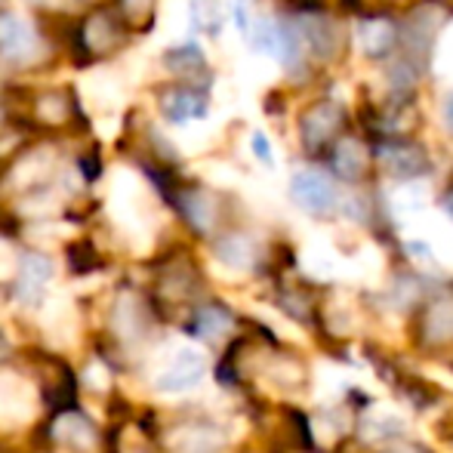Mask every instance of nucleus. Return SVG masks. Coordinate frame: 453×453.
I'll list each match as a JSON object with an SVG mask.
<instances>
[{"mask_svg":"<svg viewBox=\"0 0 453 453\" xmlns=\"http://www.w3.org/2000/svg\"><path fill=\"white\" fill-rule=\"evenodd\" d=\"M207 355L197 349L195 342H180L167 352L161 367L155 370V392L176 398V395H188L207 380Z\"/></svg>","mask_w":453,"mask_h":453,"instance_id":"obj_1","label":"nucleus"},{"mask_svg":"<svg viewBox=\"0 0 453 453\" xmlns=\"http://www.w3.org/2000/svg\"><path fill=\"white\" fill-rule=\"evenodd\" d=\"M290 197L305 213H330L340 203L336 185L318 170H296L290 180Z\"/></svg>","mask_w":453,"mask_h":453,"instance_id":"obj_2","label":"nucleus"},{"mask_svg":"<svg viewBox=\"0 0 453 453\" xmlns=\"http://www.w3.org/2000/svg\"><path fill=\"white\" fill-rule=\"evenodd\" d=\"M35 413V392L25 380L4 373L0 376V429L22 426Z\"/></svg>","mask_w":453,"mask_h":453,"instance_id":"obj_3","label":"nucleus"},{"mask_svg":"<svg viewBox=\"0 0 453 453\" xmlns=\"http://www.w3.org/2000/svg\"><path fill=\"white\" fill-rule=\"evenodd\" d=\"M56 278L53 259L41 257V253H28L19 265V284H16V299L22 305H41L43 293H47L50 280Z\"/></svg>","mask_w":453,"mask_h":453,"instance_id":"obj_4","label":"nucleus"},{"mask_svg":"<svg viewBox=\"0 0 453 453\" xmlns=\"http://www.w3.org/2000/svg\"><path fill=\"white\" fill-rule=\"evenodd\" d=\"M37 50V37L31 31V25L25 19L4 12L0 16V53L10 56V59H28Z\"/></svg>","mask_w":453,"mask_h":453,"instance_id":"obj_5","label":"nucleus"},{"mask_svg":"<svg viewBox=\"0 0 453 453\" xmlns=\"http://www.w3.org/2000/svg\"><path fill=\"white\" fill-rule=\"evenodd\" d=\"M299 265H303V272L311 274V278L327 280V278H336L346 263H342L340 253H336L327 241L311 238L309 244L303 247V253H299Z\"/></svg>","mask_w":453,"mask_h":453,"instance_id":"obj_6","label":"nucleus"},{"mask_svg":"<svg viewBox=\"0 0 453 453\" xmlns=\"http://www.w3.org/2000/svg\"><path fill=\"white\" fill-rule=\"evenodd\" d=\"M336 127H340V108L334 102H321L303 118V142L309 149H318L334 136Z\"/></svg>","mask_w":453,"mask_h":453,"instance_id":"obj_7","label":"nucleus"},{"mask_svg":"<svg viewBox=\"0 0 453 453\" xmlns=\"http://www.w3.org/2000/svg\"><path fill=\"white\" fill-rule=\"evenodd\" d=\"M429 197H432V188L429 182L423 180H407L404 185H398V188L392 191V210L398 216H419L426 213V207H429Z\"/></svg>","mask_w":453,"mask_h":453,"instance_id":"obj_8","label":"nucleus"},{"mask_svg":"<svg viewBox=\"0 0 453 453\" xmlns=\"http://www.w3.org/2000/svg\"><path fill=\"white\" fill-rule=\"evenodd\" d=\"M299 28H303L305 47L318 56V59H330L336 50V31L330 28V22L324 16H303L299 19Z\"/></svg>","mask_w":453,"mask_h":453,"instance_id":"obj_9","label":"nucleus"},{"mask_svg":"<svg viewBox=\"0 0 453 453\" xmlns=\"http://www.w3.org/2000/svg\"><path fill=\"white\" fill-rule=\"evenodd\" d=\"M216 257H219V263L228 265V269L247 272L257 263V247H253V241L244 238V234H228V238H222L219 244H216Z\"/></svg>","mask_w":453,"mask_h":453,"instance_id":"obj_10","label":"nucleus"},{"mask_svg":"<svg viewBox=\"0 0 453 453\" xmlns=\"http://www.w3.org/2000/svg\"><path fill=\"white\" fill-rule=\"evenodd\" d=\"M380 161H382V167L392 176H398V180H417V176L426 173V167H429V161H426L417 149H382Z\"/></svg>","mask_w":453,"mask_h":453,"instance_id":"obj_11","label":"nucleus"},{"mask_svg":"<svg viewBox=\"0 0 453 453\" xmlns=\"http://www.w3.org/2000/svg\"><path fill=\"white\" fill-rule=\"evenodd\" d=\"M401 429H404V417L395 407H370L361 419V435L367 441H373V438H392Z\"/></svg>","mask_w":453,"mask_h":453,"instance_id":"obj_12","label":"nucleus"},{"mask_svg":"<svg viewBox=\"0 0 453 453\" xmlns=\"http://www.w3.org/2000/svg\"><path fill=\"white\" fill-rule=\"evenodd\" d=\"M56 438H59L68 450H78V453L93 450V444H96L90 423H87L84 417H78V413H65V417H59V423H56Z\"/></svg>","mask_w":453,"mask_h":453,"instance_id":"obj_13","label":"nucleus"},{"mask_svg":"<svg viewBox=\"0 0 453 453\" xmlns=\"http://www.w3.org/2000/svg\"><path fill=\"white\" fill-rule=\"evenodd\" d=\"M358 47L367 56H386L395 47V28L386 19H370L358 25Z\"/></svg>","mask_w":453,"mask_h":453,"instance_id":"obj_14","label":"nucleus"},{"mask_svg":"<svg viewBox=\"0 0 453 453\" xmlns=\"http://www.w3.org/2000/svg\"><path fill=\"white\" fill-rule=\"evenodd\" d=\"M203 111H207V105H203V99L195 93L180 90V93L164 96V114H167L173 124H185V120H191V118H203Z\"/></svg>","mask_w":453,"mask_h":453,"instance_id":"obj_15","label":"nucleus"},{"mask_svg":"<svg viewBox=\"0 0 453 453\" xmlns=\"http://www.w3.org/2000/svg\"><path fill=\"white\" fill-rule=\"evenodd\" d=\"M334 167H336V173L346 176V180H358L364 173V167H367V151H364V145L355 142V139H346V142L336 149Z\"/></svg>","mask_w":453,"mask_h":453,"instance_id":"obj_16","label":"nucleus"},{"mask_svg":"<svg viewBox=\"0 0 453 453\" xmlns=\"http://www.w3.org/2000/svg\"><path fill=\"white\" fill-rule=\"evenodd\" d=\"M426 334H429L432 342L453 340V299L432 305L429 318H426Z\"/></svg>","mask_w":453,"mask_h":453,"instance_id":"obj_17","label":"nucleus"},{"mask_svg":"<svg viewBox=\"0 0 453 453\" xmlns=\"http://www.w3.org/2000/svg\"><path fill=\"white\" fill-rule=\"evenodd\" d=\"M197 334L207 336V340H216V336L228 334V327H232V318L226 315L222 309H203L201 315H197Z\"/></svg>","mask_w":453,"mask_h":453,"instance_id":"obj_18","label":"nucleus"},{"mask_svg":"<svg viewBox=\"0 0 453 453\" xmlns=\"http://www.w3.org/2000/svg\"><path fill=\"white\" fill-rule=\"evenodd\" d=\"M185 213H188V219L195 222L201 232H207L210 226H213V201L203 195H188L185 197Z\"/></svg>","mask_w":453,"mask_h":453,"instance_id":"obj_19","label":"nucleus"},{"mask_svg":"<svg viewBox=\"0 0 453 453\" xmlns=\"http://www.w3.org/2000/svg\"><path fill=\"white\" fill-rule=\"evenodd\" d=\"M380 269H382V253L373 250V247H364L358 257L352 259V272L358 278H373V274H380Z\"/></svg>","mask_w":453,"mask_h":453,"instance_id":"obj_20","label":"nucleus"},{"mask_svg":"<svg viewBox=\"0 0 453 453\" xmlns=\"http://www.w3.org/2000/svg\"><path fill=\"white\" fill-rule=\"evenodd\" d=\"M429 241L435 244V250H438V257L444 259V263L453 269V228L448 226H435L429 232Z\"/></svg>","mask_w":453,"mask_h":453,"instance_id":"obj_21","label":"nucleus"},{"mask_svg":"<svg viewBox=\"0 0 453 453\" xmlns=\"http://www.w3.org/2000/svg\"><path fill=\"white\" fill-rule=\"evenodd\" d=\"M216 448H219V441L210 432H195V435L185 438L182 453H216Z\"/></svg>","mask_w":453,"mask_h":453,"instance_id":"obj_22","label":"nucleus"},{"mask_svg":"<svg viewBox=\"0 0 453 453\" xmlns=\"http://www.w3.org/2000/svg\"><path fill=\"white\" fill-rule=\"evenodd\" d=\"M250 149H253V155H257V161H259V164H265V167H274L272 142H269V136H265L263 130H257V133L250 136Z\"/></svg>","mask_w":453,"mask_h":453,"instance_id":"obj_23","label":"nucleus"},{"mask_svg":"<svg viewBox=\"0 0 453 453\" xmlns=\"http://www.w3.org/2000/svg\"><path fill=\"white\" fill-rule=\"evenodd\" d=\"M84 382H87V388H108V382H111V376H108V370L102 367V364H93L90 370L84 373Z\"/></svg>","mask_w":453,"mask_h":453,"instance_id":"obj_24","label":"nucleus"},{"mask_svg":"<svg viewBox=\"0 0 453 453\" xmlns=\"http://www.w3.org/2000/svg\"><path fill=\"white\" fill-rule=\"evenodd\" d=\"M388 74H392V87H404V90H407V87L413 84V72H411V65H407V62H395Z\"/></svg>","mask_w":453,"mask_h":453,"instance_id":"obj_25","label":"nucleus"},{"mask_svg":"<svg viewBox=\"0 0 453 453\" xmlns=\"http://www.w3.org/2000/svg\"><path fill=\"white\" fill-rule=\"evenodd\" d=\"M346 213L355 216V219H364V203H361V197H349V201H346Z\"/></svg>","mask_w":453,"mask_h":453,"instance_id":"obj_26","label":"nucleus"},{"mask_svg":"<svg viewBox=\"0 0 453 453\" xmlns=\"http://www.w3.org/2000/svg\"><path fill=\"white\" fill-rule=\"evenodd\" d=\"M444 120H448V130L453 133V90L448 93V99H444Z\"/></svg>","mask_w":453,"mask_h":453,"instance_id":"obj_27","label":"nucleus"},{"mask_svg":"<svg viewBox=\"0 0 453 453\" xmlns=\"http://www.w3.org/2000/svg\"><path fill=\"white\" fill-rule=\"evenodd\" d=\"M203 6H210V0H191V10H195L197 16L203 12Z\"/></svg>","mask_w":453,"mask_h":453,"instance_id":"obj_28","label":"nucleus"},{"mask_svg":"<svg viewBox=\"0 0 453 453\" xmlns=\"http://www.w3.org/2000/svg\"><path fill=\"white\" fill-rule=\"evenodd\" d=\"M386 453H417V450L407 448V444H401V448H392V450H386Z\"/></svg>","mask_w":453,"mask_h":453,"instance_id":"obj_29","label":"nucleus"},{"mask_svg":"<svg viewBox=\"0 0 453 453\" xmlns=\"http://www.w3.org/2000/svg\"><path fill=\"white\" fill-rule=\"evenodd\" d=\"M448 213L453 216V197H450V201H448Z\"/></svg>","mask_w":453,"mask_h":453,"instance_id":"obj_30","label":"nucleus"}]
</instances>
